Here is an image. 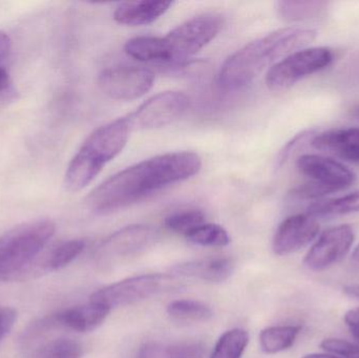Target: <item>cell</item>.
<instances>
[{"mask_svg":"<svg viewBox=\"0 0 359 358\" xmlns=\"http://www.w3.org/2000/svg\"><path fill=\"white\" fill-rule=\"evenodd\" d=\"M351 261L352 263H353L354 266L358 267L359 268V244L356 246L353 252H352Z\"/></svg>","mask_w":359,"mask_h":358,"instance_id":"e575fe53","label":"cell"},{"mask_svg":"<svg viewBox=\"0 0 359 358\" xmlns=\"http://www.w3.org/2000/svg\"><path fill=\"white\" fill-rule=\"evenodd\" d=\"M86 248L83 240H69L63 242L50 252L44 263V268L48 271H57L69 266L75 261Z\"/></svg>","mask_w":359,"mask_h":358,"instance_id":"cb8c5ba5","label":"cell"},{"mask_svg":"<svg viewBox=\"0 0 359 358\" xmlns=\"http://www.w3.org/2000/svg\"><path fill=\"white\" fill-rule=\"evenodd\" d=\"M236 264L227 256H209L181 263L170 269L177 277H192L210 283H223L233 273Z\"/></svg>","mask_w":359,"mask_h":358,"instance_id":"5bb4252c","label":"cell"},{"mask_svg":"<svg viewBox=\"0 0 359 358\" xmlns=\"http://www.w3.org/2000/svg\"><path fill=\"white\" fill-rule=\"evenodd\" d=\"M162 348L161 345L155 343L143 345L137 358H162Z\"/></svg>","mask_w":359,"mask_h":358,"instance_id":"1f68e13d","label":"cell"},{"mask_svg":"<svg viewBox=\"0 0 359 358\" xmlns=\"http://www.w3.org/2000/svg\"><path fill=\"white\" fill-rule=\"evenodd\" d=\"M16 319L17 312L15 309L0 306V343L12 331Z\"/></svg>","mask_w":359,"mask_h":358,"instance_id":"f546056e","label":"cell"},{"mask_svg":"<svg viewBox=\"0 0 359 358\" xmlns=\"http://www.w3.org/2000/svg\"><path fill=\"white\" fill-rule=\"evenodd\" d=\"M328 4L323 1H278L276 10L286 21H301L316 18L326 10Z\"/></svg>","mask_w":359,"mask_h":358,"instance_id":"7402d4cb","label":"cell"},{"mask_svg":"<svg viewBox=\"0 0 359 358\" xmlns=\"http://www.w3.org/2000/svg\"><path fill=\"white\" fill-rule=\"evenodd\" d=\"M201 167L202 159L192 151H175L143 160L99 185L88 195V205L95 214H111L192 178Z\"/></svg>","mask_w":359,"mask_h":358,"instance_id":"6da1fadb","label":"cell"},{"mask_svg":"<svg viewBox=\"0 0 359 358\" xmlns=\"http://www.w3.org/2000/svg\"><path fill=\"white\" fill-rule=\"evenodd\" d=\"M11 46H12V41L8 34L0 31V62L10 54Z\"/></svg>","mask_w":359,"mask_h":358,"instance_id":"d6a6232c","label":"cell"},{"mask_svg":"<svg viewBox=\"0 0 359 358\" xmlns=\"http://www.w3.org/2000/svg\"><path fill=\"white\" fill-rule=\"evenodd\" d=\"M355 235L350 225L327 229L306 254L304 264L312 271H324L341 262L351 249Z\"/></svg>","mask_w":359,"mask_h":358,"instance_id":"8fae6325","label":"cell"},{"mask_svg":"<svg viewBox=\"0 0 359 358\" xmlns=\"http://www.w3.org/2000/svg\"><path fill=\"white\" fill-rule=\"evenodd\" d=\"M223 25L221 15L205 13L188 19L164 37L139 36L126 42L124 50L141 62L178 63L210 43Z\"/></svg>","mask_w":359,"mask_h":358,"instance_id":"3957f363","label":"cell"},{"mask_svg":"<svg viewBox=\"0 0 359 358\" xmlns=\"http://www.w3.org/2000/svg\"><path fill=\"white\" fill-rule=\"evenodd\" d=\"M350 113H351L352 117L359 119V104L356 105L355 107H353V109H351V111H350Z\"/></svg>","mask_w":359,"mask_h":358,"instance_id":"8d00e7d4","label":"cell"},{"mask_svg":"<svg viewBox=\"0 0 359 358\" xmlns=\"http://www.w3.org/2000/svg\"><path fill=\"white\" fill-rule=\"evenodd\" d=\"M318 32L308 27H285L249 42L228 57L219 73V84L238 90L252 83L266 69L316 40Z\"/></svg>","mask_w":359,"mask_h":358,"instance_id":"7a4b0ae2","label":"cell"},{"mask_svg":"<svg viewBox=\"0 0 359 358\" xmlns=\"http://www.w3.org/2000/svg\"><path fill=\"white\" fill-rule=\"evenodd\" d=\"M301 326H273L264 329L259 334L262 350L267 354H276L288 350L294 345L301 333Z\"/></svg>","mask_w":359,"mask_h":358,"instance_id":"ac0fdd59","label":"cell"},{"mask_svg":"<svg viewBox=\"0 0 359 358\" xmlns=\"http://www.w3.org/2000/svg\"><path fill=\"white\" fill-rule=\"evenodd\" d=\"M320 347L327 352L341 358H359V347L341 338H326Z\"/></svg>","mask_w":359,"mask_h":358,"instance_id":"83f0119b","label":"cell"},{"mask_svg":"<svg viewBox=\"0 0 359 358\" xmlns=\"http://www.w3.org/2000/svg\"><path fill=\"white\" fill-rule=\"evenodd\" d=\"M111 309L103 305L90 302L82 306L73 307L55 315L57 325L63 326L73 331L86 333L100 327Z\"/></svg>","mask_w":359,"mask_h":358,"instance_id":"9a60e30c","label":"cell"},{"mask_svg":"<svg viewBox=\"0 0 359 358\" xmlns=\"http://www.w3.org/2000/svg\"><path fill=\"white\" fill-rule=\"evenodd\" d=\"M311 145L320 151H329L348 161L359 163V128L322 132L313 136Z\"/></svg>","mask_w":359,"mask_h":358,"instance_id":"e0dca14e","label":"cell"},{"mask_svg":"<svg viewBox=\"0 0 359 358\" xmlns=\"http://www.w3.org/2000/svg\"><path fill=\"white\" fill-rule=\"evenodd\" d=\"M248 344V332L234 328L219 338L209 358H242Z\"/></svg>","mask_w":359,"mask_h":358,"instance_id":"44dd1931","label":"cell"},{"mask_svg":"<svg viewBox=\"0 0 359 358\" xmlns=\"http://www.w3.org/2000/svg\"><path fill=\"white\" fill-rule=\"evenodd\" d=\"M156 239V230L147 225H130L109 235L99 247L97 259L101 264L133 256L149 247Z\"/></svg>","mask_w":359,"mask_h":358,"instance_id":"7c38bea8","label":"cell"},{"mask_svg":"<svg viewBox=\"0 0 359 358\" xmlns=\"http://www.w3.org/2000/svg\"><path fill=\"white\" fill-rule=\"evenodd\" d=\"M172 6V1L155 0L122 2L116 8L114 19L119 25L130 27L151 25L163 16Z\"/></svg>","mask_w":359,"mask_h":358,"instance_id":"2e32d148","label":"cell"},{"mask_svg":"<svg viewBox=\"0 0 359 358\" xmlns=\"http://www.w3.org/2000/svg\"><path fill=\"white\" fill-rule=\"evenodd\" d=\"M205 214L202 210L186 209L170 214L164 220L166 228L172 233L186 235L196 227L205 223Z\"/></svg>","mask_w":359,"mask_h":358,"instance_id":"484cf974","label":"cell"},{"mask_svg":"<svg viewBox=\"0 0 359 358\" xmlns=\"http://www.w3.org/2000/svg\"><path fill=\"white\" fill-rule=\"evenodd\" d=\"M177 286L176 277L165 273H151L128 277L107 287L101 288L90 296V302L109 309L126 307L142 302Z\"/></svg>","mask_w":359,"mask_h":358,"instance_id":"52a82bcc","label":"cell"},{"mask_svg":"<svg viewBox=\"0 0 359 358\" xmlns=\"http://www.w3.org/2000/svg\"><path fill=\"white\" fill-rule=\"evenodd\" d=\"M303 358H341L333 354H320V353H312V354L306 355Z\"/></svg>","mask_w":359,"mask_h":358,"instance_id":"d590c367","label":"cell"},{"mask_svg":"<svg viewBox=\"0 0 359 358\" xmlns=\"http://www.w3.org/2000/svg\"><path fill=\"white\" fill-rule=\"evenodd\" d=\"M334 54L329 48H310L297 50L272 65L266 74L269 90H283L299 80L313 75L332 63Z\"/></svg>","mask_w":359,"mask_h":358,"instance_id":"ba28073f","label":"cell"},{"mask_svg":"<svg viewBox=\"0 0 359 358\" xmlns=\"http://www.w3.org/2000/svg\"><path fill=\"white\" fill-rule=\"evenodd\" d=\"M155 74L147 67L121 65L103 69L98 77L101 92L117 101H133L153 88Z\"/></svg>","mask_w":359,"mask_h":358,"instance_id":"30bf717a","label":"cell"},{"mask_svg":"<svg viewBox=\"0 0 359 358\" xmlns=\"http://www.w3.org/2000/svg\"><path fill=\"white\" fill-rule=\"evenodd\" d=\"M168 313L180 323H204L213 317V311L206 303L196 300H179L170 303Z\"/></svg>","mask_w":359,"mask_h":358,"instance_id":"d6986e66","label":"cell"},{"mask_svg":"<svg viewBox=\"0 0 359 358\" xmlns=\"http://www.w3.org/2000/svg\"><path fill=\"white\" fill-rule=\"evenodd\" d=\"M126 117L99 126L84 141L65 172V186L72 193L88 187L105 165L123 151L130 137Z\"/></svg>","mask_w":359,"mask_h":358,"instance_id":"277c9868","label":"cell"},{"mask_svg":"<svg viewBox=\"0 0 359 358\" xmlns=\"http://www.w3.org/2000/svg\"><path fill=\"white\" fill-rule=\"evenodd\" d=\"M81 345L71 338H55L44 343L34 350L29 358H81Z\"/></svg>","mask_w":359,"mask_h":358,"instance_id":"603a6c76","label":"cell"},{"mask_svg":"<svg viewBox=\"0 0 359 358\" xmlns=\"http://www.w3.org/2000/svg\"><path fill=\"white\" fill-rule=\"evenodd\" d=\"M50 220L23 223L0 237V282H13L27 275L54 235Z\"/></svg>","mask_w":359,"mask_h":358,"instance_id":"5b68a950","label":"cell"},{"mask_svg":"<svg viewBox=\"0 0 359 358\" xmlns=\"http://www.w3.org/2000/svg\"><path fill=\"white\" fill-rule=\"evenodd\" d=\"M359 212V189L329 201L318 202L308 208L307 214L314 218H330V216H345Z\"/></svg>","mask_w":359,"mask_h":358,"instance_id":"ffe728a7","label":"cell"},{"mask_svg":"<svg viewBox=\"0 0 359 358\" xmlns=\"http://www.w3.org/2000/svg\"><path fill=\"white\" fill-rule=\"evenodd\" d=\"M297 168L310 180L291 191V198L297 200L320 199L348 188L356 181V174L347 166L324 156H301L297 160Z\"/></svg>","mask_w":359,"mask_h":358,"instance_id":"8992f818","label":"cell"},{"mask_svg":"<svg viewBox=\"0 0 359 358\" xmlns=\"http://www.w3.org/2000/svg\"><path fill=\"white\" fill-rule=\"evenodd\" d=\"M204 346L201 343L183 342L162 348V358H202Z\"/></svg>","mask_w":359,"mask_h":358,"instance_id":"4316f807","label":"cell"},{"mask_svg":"<svg viewBox=\"0 0 359 358\" xmlns=\"http://www.w3.org/2000/svg\"><path fill=\"white\" fill-rule=\"evenodd\" d=\"M17 98V90L8 71L0 67V105H6Z\"/></svg>","mask_w":359,"mask_h":358,"instance_id":"f1b7e54d","label":"cell"},{"mask_svg":"<svg viewBox=\"0 0 359 358\" xmlns=\"http://www.w3.org/2000/svg\"><path fill=\"white\" fill-rule=\"evenodd\" d=\"M344 292L350 298H358L359 300V285H350L345 287Z\"/></svg>","mask_w":359,"mask_h":358,"instance_id":"836d02e7","label":"cell"},{"mask_svg":"<svg viewBox=\"0 0 359 358\" xmlns=\"http://www.w3.org/2000/svg\"><path fill=\"white\" fill-rule=\"evenodd\" d=\"M189 106L187 95L170 90L151 97L126 118L132 130H157L178 120Z\"/></svg>","mask_w":359,"mask_h":358,"instance_id":"9c48e42d","label":"cell"},{"mask_svg":"<svg viewBox=\"0 0 359 358\" xmlns=\"http://www.w3.org/2000/svg\"><path fill=\"white\" fill-rule=\"evenodd\" d=\"M312 136V130H308V132H303L301 134L295 136L290 142L287 143L286 146L282 149V151L280 153V156H278V166H282L285 162L288 160V158L292 155V153H294L304 142L309 139V137Z\"/></svg>","mask_w":359,"mask_h":358,"instance_id":"4dcf8cb0","label":"cell"},{"mask_svg":"<svg viewBox=\"0 0 359 358\" xmlns=\"http://www.w3.org/2000/svg\"><path fill=\"white\" fill-rule=\"evenodd\" d=\"M187 241L203 247H224L230 243V237L224 227L204 223L185 235Z\"/></svg>","mask_w":359,"mask_h":358,"instance_id":"d4e9b609","label":"cell"},{"mask_svg":"<svg viewBox=\"0 0 359 358\" xmlns=\"http://www.w3.org/2000/svg\"><path fill=\"white\" fill-rule=\"evenodd\" d=\"M320 233V224L309 214H293L280 223L274 233L272 249L278 256H289L309 245Z\"/></svg>","mask_w":359,"mask_h":358,"instance_id":"4fadbf2b","label":"cell"}]
</instances>
